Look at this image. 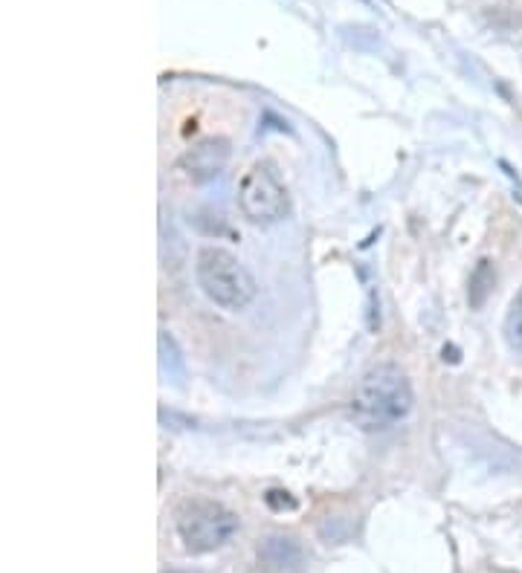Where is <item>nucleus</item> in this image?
I'll use <instances>...</instances> for the list:
<instances>
[{
	"label": "nucleus",
	"instance_id": "nucleus-1",
	"mask_svg": "<svg viewBox=\"0 0 522 573\" xmlns=\"http://www.w3.org/2000/svg\"><path fill=\"white\" fill-rule=\"evenodd\" d=\"M412 409V388L398 365H375L351 397V417L363 432H386L398 426Z\"/></svg>",
	"mask_w": 522,
	"mask_h": 573
},
{
	"label": "nucleus",
	"instance_id": "nucleus-2",
	"mask_svg": "<svg viewBox=\"0 0 522 573\" xmlns=\"http://www.w3.org/2000/svg\"><path fill=\"white\" fill-rule=\"evenodd\" d=\"M195 273L206 299L224 310H245L259 290L253 273L232 252L220 250V247H204L197 252Z\"/></svg>",
	"mask_w": 522,
	"mask_h": 573
},
{
	"label": "nucleus",
	"instance_id": "nucleus-3",
	"mask_svg": "<svg viewBox=\"0 0 522 573\" xmlns=\"http://www.w3.org/2000/svg\"><path fill=\"white\" fill-rule=\"evenodd\" d=\"M174 527L186 553H209L232 539L238 530V516L218 501L192 498L178 507Z\"/></svg>",
	"mask_w": 522,
	"mask_h": 573
},
{
	"label": "nucleus",
	"instance_id": "nucleus-4",
	"mask_svg": "<svg viewBox=\"0 0 522 573\" xmlns=\"http://www.w3.org/2000/svg\"><path fill=\"white\" fill-rule=\"evenodd\" d=\"M238 203L250 224H276L287 215V188L270 162H256L238 188Z\"/></svg>",
	"mask_w": 522,
	"mask_h": 573
},
{
	"label": "nucleus",
	"instance_id": "nucleus-5",
	"mask_svg": "<svg viewBox=\"0 0 522 573\" xmlns=\"http://www.w3.org/2000/svg\"><path fill=\"white\" fill-rule=\"evenodd\" d=\"M229 162V142L224 137H209L201 139L197 146L189 148L180 157V171H186V177H192L195 183H206V180L218 177L224 165Z\"/></svg>",
	"mask_w": 522,
	"mask_h": 573
},
{
	"label": "nucleus",
	"instance_id": "nucleus-6",
	"mask_svg": "<svg viewBox=\"0 0 522 573\" xmlns=\"http://www.w3.org/2000/svg\"><path fill=\"white\" fill-rule=\"evenodd\" d=\"M493 284H497V273L490 267V261H479V267L470 275V290H467L470 307L485 305V299H488L490 290H493Z\"/></svg>",
	"mask_w": 522,
	"mask_h": 573
},
{
	"label": "nucleus",
	"instance_id": "nucleus-7",
	"mask_svg": "<svg viewBox=\"0 0 522 573\" xmlns=\"http://www.w3.org/2000/svg\"><path fill=\"white\" fill-rule=\"evenodd\" d=\"M508 336L514 342L517 347H522V290L514 301H511V313H508Z\"/></svg>",
	"mask_w": 522,
	"mask_h": 573
},
{
	"label": "nucleus",
	"instance_id": "nucleus-8",
	"mask_svg": "<svg viewBox=\"0 0 522 573\" xmlns=\"http://www.w3.org/2000/svg\"><path fill=\"white\" fill-rule=\"evenodd\" d=\"M268 504L273 509H296V501L291 498V495H287V493H279V490L268 493Z\"/></svg>",
	"mask_w": 522,
	"mask_h": 573
}]
</instances>
